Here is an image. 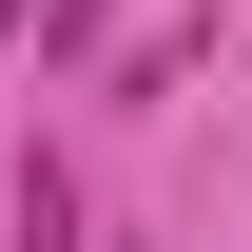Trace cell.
<instances>
[{
	"label": "cell",
	"mask_w": 252,
	"mask_h": 252,
	"mask_svg": "<svg viewBox=\"0 0 252 252\" xmlns=\"http://www.w3.org/2000/svg\"><path fill=\"white\" fill-rule=\"evenodd\" d=\"M20 252H78V194H59V156L20 175Z\"/></svg>",
	"instance_id": "obj_1"
},
{
	"label": "cell",
	"mask_w": 252,
	"mask_h": 252,
	"mask_svg": "<svg viewBox=\"0 0 252 252\" xmlns=\"http://www.w3.org/2000/svg\"><path fill=\"white\" fill-rule=\"evenodd\" d=\"M0 20H20V0H0Z\"/></svg>",
	"instance_id": "obj_2"
}]
</instances>
